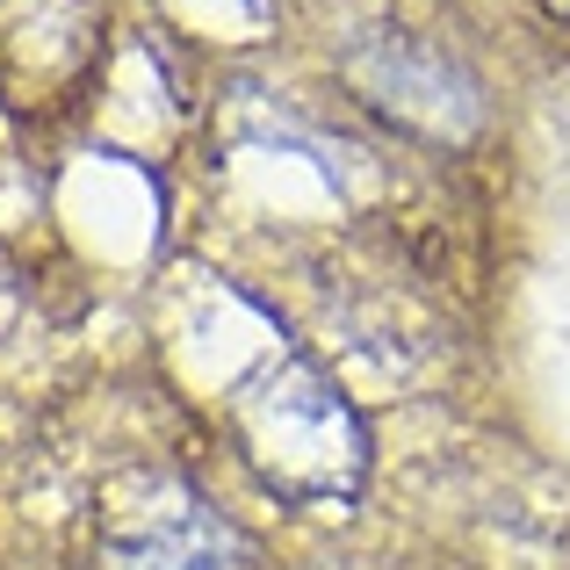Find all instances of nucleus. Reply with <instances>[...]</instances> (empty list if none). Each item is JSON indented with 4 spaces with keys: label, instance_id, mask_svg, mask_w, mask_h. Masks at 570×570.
I'll return each instance as SVG.
<instances>
[{
    "label": "nucleus",
    "instance_id": "nucleus-1",
    "mask_svg": "<svg viewBox=\"0 0 570 570\" xmlns=\"http://www.w3.org/2000/svg\"><path fill=\"white\" fill-rule=\"evenodd\" d=\"M542 8H557V14H570V0H542Z\"/></svg>",
    "mask_w": 570,
    "mask_h": 570
}]
</instances>
